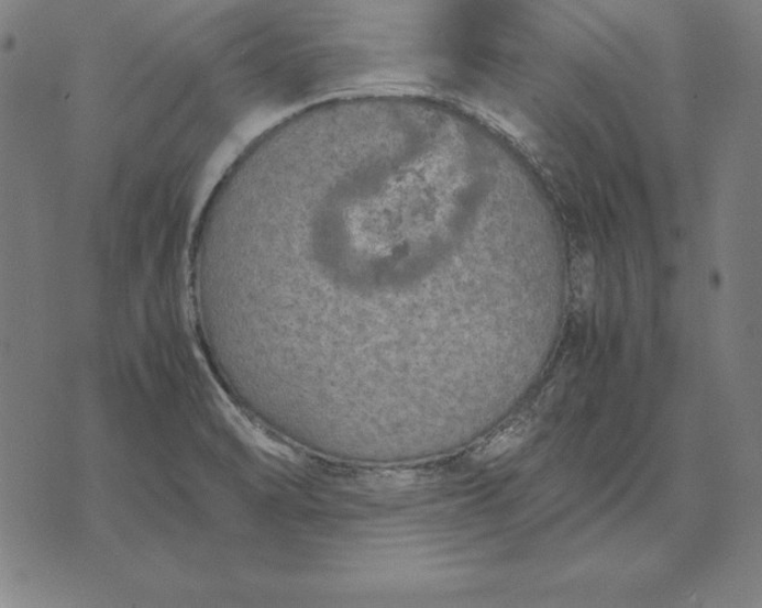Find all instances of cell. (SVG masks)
<instances>
[{
  "mask_svg": "<svg viewBox=\"0 0 762 608\" xmlns=\"http://www.w3.org/2000/svg\"><path fill=\"white\" fill-rule=\"evenodd\" d=\"M532 427V418L529 414H520L511 418L486 438L473 452L474 461L482 463L493 462L508 454L528 438Z\"/></svg>",
  "mask_w": 762,
  "mask_h": 608,
  "instance_id": "1",
  "label": "cell"
}]
</instances>
